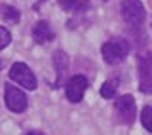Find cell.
I'll return each instance as SVG.
<instances>
[{"label": "cell", "mask_w": 152, "mask_h": 135, "mask_svg": "<svg viewBox=\"0 0 152 135\" xmlns=\"http://www.w3.org/2000/svg\"><path fill=\"white\" fill-rule=\"evenodd\" d=\"M101 54H103L104 63L118 65L127 57V54H129V44H127L126 40H122V38H112V40H108V42L103 44Z\"/></svg>", "instance_id": "cell-1"}, {"label": "cell", "mask_w": 152, "mask_h": 135, "mask_svg": "<svg viewBox=\"0 0 152 135\" xmlns=\"http://www.w3.org/2000/svg\"><path fill=\"white\" fill-rule=\"evenodd\" d=\"M139 67V90L142 93H152V51L137 57Z\"/></svg>", "instance_id": "cell-3"}, {"label": "cell", "mask_w": 152, "mask_h": 135, "mask_svg": "<svg viewBox=\"0 0 152 135\" xmlns=\"http://www.w3.org/2000/svg\"><path fill=\"white\" fill-rule=\"evenodd\" d=\"M0 67H2V61H0Z\"/></svg>", "instance_id": "cell-16"}, {"label": "cell", "mask_w": 152, "mask_h": 135, "mask_svg": "<svg viewBox=\"0 0 152 135\" xmlns=\"http://www.w3.org/2000/svg\"><path fill=\"white\" fill-rule=\"evenodd\" d=\"M10 78L15 80V84L23 86V88H27V90H31V91L36 90V86H38L34 72L28 69L25 63H13L12 69H10Z\"/></svg>", "instance_id": "cell-4"}, {"label": "cell", "mask_w": 152, "mask_h": 135, "mask_svg": "<svg viewBox=\"0 0 152 135\" xmlns=\"http://www.w3.org/2000/svg\"><path fill=\"white\" fill-rule=\"evenodd\" d=\"M53 67H55V80H53V88H59L63 76L66 74V69H69V57L63 50H57L53 54Z\"/></svg>", "instance_id": "cell-8"}, {"label": "cell", "mask_w": 152, "mask_h": 135, "mask_svg": "<svg viewBox=\"0 0 152 135\" xmlns=\"http://www.w3.org/2000/svg\"><path fill=\"white\" fill-rule=\"evenodd\" d=\"M120 13L124 21L131 27H139L145 21V6H142L141 0H122Z\"/></svg>", "instance_id": "cell-2"}, {"label": "cell", "mask_w": 152, "mask_h": 135, "mask_svg": "<svg viewBox=\"0 0 152 135\" xmlns=\"http://www.w3.org/2000/svg\"><path fill=\"white\" fill-rule=\"evenodd\" d=\"M141 124H142V128H145L146 131L152 133V107L150 105L141 110Z\"/></svg>", "instance_id": "cell-11"}, {"label": "cell", "mask_w": 152, "mask_h": 135, "mask_svg": "<svg viewBox=\"0 0 152 135\" xmlns=\"http://www.w3.org/2000/svg\"><path fill=\"white\" fill-rule=\"evenodd\" d=\"M4 101H6V107L12 112H23V110H27V105H28L27 95L19 88H15V86H6Z\"/></svg>", "instance_id": "cell-6"}, {"label": "cell", "mask_w": 152, "mask_h": 135, "mask_svg": "<svg viewBox=\"0 0 152 135\" xmlns=\"http://www.w3.org/2000/svg\"><path fill=\"white\" fill-rule=\"evenodd\" d=\"M0 10H2V15L6 17V21H10V23H17V21H19V12H17L15 8H12V6H2Z\"/></svg>", "instance_id": "cell-12"}, {"label": "cell", "mask_w": 152, "mask_h": 135, "mask_svg": "<svg viewBox=\"0 0 152 135\" xmlns=\"http://www.w3.org/2000/svg\"><path fill=\"white\" fill-rule=\"evenodd\" d=\"M114 110H116L120 122L124 124H131L137 116V107H135V99L133 95H122V97L116 99L114 103Z\"/></svg>", "instance_id": "cell-5"}, {"label": "cell", "mask_w": 152, "mask_h": 135, "mask_svg": "<svg viewBox=\"0 0 152 135\" xmlns=\"http://www.w3.org/2000/svg\"><path fill=\"white\" fill-rule=\"evenodd\" d=\"M32 38L38 44H46V42H51L55 38V32L51 31L48 21H38L34 25V29H32Z\"/></svg>", "instance_id": "cell-9"}, {"label": "cell", "mask_w": 152, "mask_h": 135, "mask_svg": "<svg viewBox=\"0 0 152 135\" xmlns=\"http://www.w3.org/2000/svg\"><path fill=\"white\" fill-rule=\"evenodd\" d=\"M27 135H42V133H40V131H28Z\"/></svg>", "instance_id": "cell-15"}, {"label": "cell", "mask_w": 152, "mask_h": 135, "mask_svg": "<svg viewBox=\"0 0 152 135\" xmlns=\"http://www.w3.org/2000/svg\"><path fill=\"white\" fill-rule=\"evenodd\" d=\"M59 6L69 13H82L89 8V0H59Z\"/></svg>", "instance_id": "cell-10"}, {"label": "cell", "mask_w": 152, "mask_h": 135, "mask_svg": "<svg viewBox=\"0 0 152 135\" xmlns=\"http://www.w3.org/2000/svg\"><path fill=\"white\" fill-rule=\"evenodd\" d=\"M101 95L107 99H110L116 95V82H104V84L101 86Z\"/></svg>", "instance_id": "cell-13"}, {"label": "cell", "mask_w": 152, "mask_h": 135, "mask_svg": "<svg viewBox=\"0 0 152 135\" xmlns=\"http://www.w3.org/2000/svg\"><path fill=\"white\" fill-rule=\"evenodd\" d=\"M88 78L82 74H76L72 78L69 80V84H66V99L70 101V103H80V101L84 99V93L86 90H88Z\"/></svg>", "instance_id": "cell-7"}, {"label": "cell", "mask_w": 152, "mask_h": 135, "mask_svg": "<svg viewBox=\"0 0 152 135\" xmlns=\"http://www.w3.org/2000/svg\"><path fill=\"white\" fill-rule=\"evenodd\" d=\"M10 42H12V34H10V31L4 29V27H0V50H4Z\"/></svg>", "instance_id": "cell-14"}]
</instances>
